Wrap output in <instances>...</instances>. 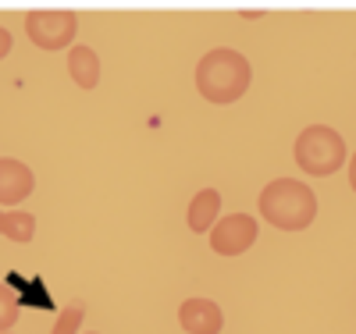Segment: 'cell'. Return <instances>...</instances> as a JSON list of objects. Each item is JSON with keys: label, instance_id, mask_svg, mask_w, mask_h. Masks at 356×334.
<instances>
[{"label": "cell", "instance_id": "cell-1", "mask_svg": "<svg viewBox=\"0 0 356 334\" xmlns=\"http://www.w3.org/2000/svg\"><path fill=\"white\" fill-rule=\"evenodd\" d=\"M260 217L278 231H303L317 217V196L300 178H275L260 192Z\"/></svg>", "mask_w": 356, "mask_h": 334}, {"label": "cell", "instance_id": "cell-2", "mask_svg": "<svg viewBox=\"0 0 356 334\" xmlns=\"http://www.w3.org/2000/svg\"><path fill=\"white\" fill-rule=\"evenodd\" d=\"M250 60L239 53V50H228V47H218L211 53H203V60L196 65V89L203 100L211 103H235L246 97L250 89Z\"/></svg>", "mask_w": 356, "mask_h": 334}, {"label": "cell", "instance_id": "cell-3", "mask_svg": "<svg viewBox=\"0 0 356 334\" xmlns=\"http://www.w3.org/2000/svg\"><path fill=\"white\" fill-rule=\"evenodd\" d=\"M292 153H296V164H300L303 174L328 178V174H339L346 164V139L328 125H310L300 132Z\"/></svg>", "mask_w": 356, "mask_h": 334}, {"label": "cell", "instance_id": "cell-4", "mask_svg": "<svg viewBox=\"0 0 356 334\" xmlns=\"http://www.w3.org/2000/svg\"><path fill=\"white\" fill-rule=\"evenodd\" d=\"M25 33L40 50H65L79 33V18L72 11H33L25 18Z\"/></svg>", "mask_w": 356, "mask_h": 334}, {"label": "cell", "instance_id": "cell-5", "mask_svg": "<svg viewBox=\"0 0 356 334\" xmlns=\"http://www.w3.org/2000/svg\"><path fill=\"white\" fill-rule=\"evenodd\" d=\"M257 217L250 214H228L218 217V224L211 228V249L218 256H243L253 242H257Z\"/></svg>", "mask_w": 356, "mask_h": 334}, {"label": "cell", "instance_id": "cell-6", "mask_svg": "<svg viewBox=\"0 0 356 334\" xmlns=\"http://www.w3.org/2000/svg\"><path fill=\"white\" fill-rule=\"evenodd\" d=\"M178 324L186 334H221L225 317L214 299H186L178 306Z\"/></svg>", "mask_w": 356, "mask_h": 334}, {"label": "cell", "instance_id": "cell-7", "mask_svg": "<svg viewBox=\"0 0 356 334\" xmlns=\"http://www.w3.org/2000/svg\"><path fill=\"white\" fill-rule=\"evenodd\" d=\"M33 189H36L33 167L15 160V157L0 160V203H22V199H29Z\"/></svg>", "mask_w": 356, "mask_h": 334}, {"label": "cell", "instance_id": "cell-8", "mask_svg": "<svg viewBox=\"0 0 356 334\" xmlns=\"http://www.w3.org/2000/svg\"><path fill=\"white\" fill-rule=\"evenodd\" d=\"M218 214H221V196H218V189H200L196 196H193V203H189V214H186V221H189V231H211L214 224H218Z\"/></svg>", "mask_w": 356, "mask_h": 334}, {"label": "cell", "instance_id": "cell-9", "mask_svg": "<svg viewBox=\"0 0 356 334\" xmlns=\"http://www.w3.org/2000/svg\"><path fill=\"white\" fill-rule=\"evenodd\" d=\"M68 75H72V82L79 85V89H97V82H100V60H97V53L89 50V47H72V53H68Z\"/></svg>", "mask_w": 356, "mask_h": 334}, {"label": "cell", "instance_id": "cell-10", "mask_svg": "<svg viewBox=\"0 0 356 334\" xmlns=\"http://www.w3.org/2000/svg\"><path fill=\"white\" fill-rule=\"evenodd\" d=\"M0 235L11 242H33L36 238V217L25 210H0Z\"/></svg>", "mask_w": 356, "mask_h": 334}, {"label": "cell", "instance_id": "cell-11", "mask_svg": "<svg viewBox=\"0 0 356 334\" xmlns=\"http://www.w3.org/2000/svg\"><path fill=\"white\" fill-rule=\"evenodd\" d=\"M82 317H86V302H82V299L68 302V306L61 310V317H57V324H54V331H50V334H79Z\"/></svg>", "mask_w": 356, "mask_h": 334}, {"label": "cell", "instance_id": "cell-12", "mask_svg": "<svg viewBox=\"0 0 356 334\" xmlns=\"http://www.w3.org/2000/svg\"><path fill=\"white\" fill-rule=\"evenodd\" d=\"M15 324H18V295L8 285H0V331H11Z\"/></svg>", "mask_w": 356, "mask_h": 334}, {"label": "cell", "instance_id": "cell-13", "mask_svg": "<svg viewBox=\"0 0 356 334\" xmlns=\"http://www.w3.org/2000/svg\"><path fill=\"white\" fill-rule=\"evenodd\" d=\"M8 53H11V33H8L4 25H0V60H4Z\"/></svg>", "mask_w": 356, "mask_h": 334}, {"label": "cell", "instance_id": "cell-14", "mask_svg": "<svg viewBox=\"0 0 356 334\" xmlns=\"http://www.w3.org/2000/svg\"><path fill=\"white\" fill-rule=\"evenodd\" d=\"M349 185H353V192H356V153H353V160H349Z\"/></svg>", "mask_w": 356, "mask_h": 334}, {"label": "cell", "instance_id": "cell-15", "mask_svg": "<svg viewBox=\"0 0 356 334\" xmlns=\"http://www.w3.org/2000/svg\"><path fill=\"white\" fill-rule=\"evenodd\" d=\"M0 334H11V331H0Z\"/></svg>", "mask_w": 356, "mask_h": 334}]
</instances>
